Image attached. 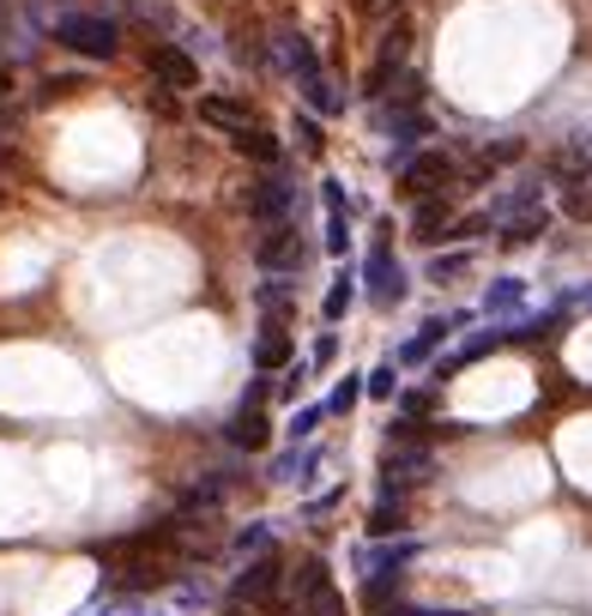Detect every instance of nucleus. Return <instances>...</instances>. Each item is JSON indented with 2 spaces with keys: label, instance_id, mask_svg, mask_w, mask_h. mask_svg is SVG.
I'll return each instance as SVG.
<instances>
[{
  "label": "nucleus",
  "instance_id": "nucleus-1",
  "mask_svg": "<svg viewBox=\"0 0 592 616\" xmlns=\"http://www.w3.org/2000/svg\"><path fill=\"white\" fill-rule=\"evenodd\" d=\"M55 36L73 49V55H85V61H109L115 49H121L115 19H103V12H61V19H55Z\"/></svg>",
  "mask_w": 592,
  "mask_h": 616
},
{
  "label": "nucleus",
  "instance_id": "nucleus-2",
  "mask_svg": "<svg viewBox=\"0 0 592 616\" xmlns=\"http://www.w3.org/2000/svg\"><path fill=\"white\" fill-rule=\"evenodd\" d=\"M399 182H405V194H417V200H435V194H447V188L459 182V163L447 158V151H417V158H405V170H399Z\"/></svg>",
  "mask_w": 592,
  "mask_h": 616
},
{
  "label": "nucleus",
  "instance_id": "nucleus-3",
  "mask_svg": "<svg viewBox=\"0 0 592 616\" xmlns=\"http://www.w3.org/2000/svg\"><path fill=\"white\" fill-rule=\"evenodd\" d=\"M363 278H369V302H376V308H399V302H405V290H411L405 266L393 261V248H388V242H376V248H369Z\"/></svg>",
  "mask_w": 592,
  "mask_h": 616
},
{
  "label": "nucleus",
  "instance_id": "nucleus-4",
  "mask_svg": "<svg viewBox=\"0 0 592 616\" xmlns=\"http://www.w3.org/2000/svg\"><path fill=\"white\" fill-rule=\"evenodd\" d=\"M146 73H151V85H163V92H200V61L176 43L146 49Z\"/></svg>",
  "mask_w": 592,
  "mask_h": 616
},
{
  "label": "nucleus",
  "instance_id": "nucleus-5",
  "mask_svg": "<svg viewBox=\"0 0 592 616\" xmlns=\"http://www.w3.org/2000/svg\"><path fill=\"white\" fill-rule=\"evenodd\" d=\"M278 581H285V562H278V550H266V556H254L249 569L236 574V586H230V598H236V605H273Z\"/></svg>",
  "mask_w": 592,
  "mask_h": 616
},
{
  "label": "nucleus",
  "instance_id": "nucleus-6",
  "mask_svg": "<svg viewBox=\"0 0 592 616\" xmlns=\"http://www.w3.org/2000/svg\"><path fill=\"white\" fill-rule=\"evenodd\" d=\"M254 254H261L266 273H303V261H308L303 236H296L290 224H273V230L261 236V248H254Z\"/></svg>",
  "mask_w": 592,
  "mask_h": 616
},
{
  "label": "nucleus",
  "instance_id": "nucleus-7",
  "mask_svg": "<svg viewBox=\"0 0 592 616\" xmlns=\"http://www.w3.org/2000/svg\"><path fill=\"white\" fill-rule=\"evenodd\" d=\"M405 49H411V24H393V31H388V43H381V55H376V67H369V79H363V92H369V97H381V92H388V79L399 73Z\"/></svg>",
  "mask_w": 592,
  "mask_h": 616
},
{
  "label": "nucleus",
  "instance_id": "nucleus-8",
  "mask_svg": "<svg viewBox=\"0 0 592 616\" xmlns=\"http://www.w3.org/2000/svg\"><path fill=\"white\" fill-rule=\"evenodd\" d=\"M278 55H285V67L296 73V85L320 79V55H315V43H308L303 31H278Z\"/></svg>",
  "mask_w": 592,
  "mask_h": 616
},
{
  "label": "nucleus",
  "instance_id": "nucleus-9",
  "mask_svg": "<svg viewBox=\"0 0 592 616\" xmlns=\"http://www.w3.org/2000/svg\"><path fill=\"white\" fill-rule=\"evenodd\" d=\"M459 327H466V315H435V320H423V332L405 344V351H399V363H423V357H430L435 344H447Z\"/></svg>",
  "mask_w": 592,
  "mask_h": 616
},
{
  "label": "nucleus",
  "instance_id": "nucleus-10",
  "mask_svg": "<svg viewBox=\"0 0 592 616\" xmlns=\"http://www.w3.org/2000/svg\"><path fill=\"white\" fill-rule=\"evenodd\" d=\"M381 127H388V139H393L399 151H411L423 134H430V115H423V109H411V103H393V109L381 115Z\"/></svg>",
  "mask_w": 592,
  "mask_h": 616
},
{
  "label": "nucleus",
  "instance_id": "nucleus-11",
  "mask_svg": "<svg viewBox=\"0 0 592 616\" xmlns=\"http://www.w3.org/2000/svg\"><path fill=\"white\" fill-rule=\"evenodd\" d=\"M290 363H296L290 332H285V327H266L261 344H254V369H261V375H278V369H290Z\"/></svg>",
  "mask_w": 592,
  "mask_h": 616
},
{
  "label": "nucleus",
  "instance_id": "nucleus-12",
  "mask_svg": "<svg viewBox=\"0 0 592 616\" xmlns=\"http://www.w3.org/2000/svg\"><path fill=\"white\" fill-rule=\"evenodd\" d=\"M200 121L224 127V134L236 139L242 127H254V109H249V103H236V97H200Z\"/></svg>",
  "mask_w": 592,
  "mask_h": 616
},
{
  "label": "nucleus",
  "instance_id": "nucleus-13",
  "mask_svg": "<svg viewBox=\"0 0 592 616\" xmlns=\"http://www.w3.org/2000/svg\"><path fill=\"white\" fill-rule=\"evenodd\" d=\"M249 212L266 217V230L285 224V217H290V182H278V176H273V182H261V188L249 194Z\"/></svg>",
  "mask_w": 592,
  "mask_h": 616
},
{
  "label": "nucleus",
  "instance_id": "nucleus-14",
  "mask_svg": "<svg viewBox=\"0 0 592 616\" xmlns=\"http://www.w3.org/2000/svg\"><path fill=\"white\" fill-rule=\"evenodd\" d=\"M230 447H242V454H261L266 447V411L261 405H242L236 417H230Z\"/></svg>",
  "mask_w": 592,
  "mask_h": 616
},
{
  "label": "nucleus",
  "instance_id": "nucleus-15",
  "mask_svg": "<svg viewBox=\"0 0 592 616\" xmlns=\"http://www.w3.org/2000/svg\"><path fill=\"white\" fill-rule=\"evenodd\" d=\"M447 230H454V205H447L442 194H435V200H417V212H411V236L435 242V236H447Z\"/></svg>",
  "mask_w": 592,
  "mask_h": 616
},
{
  "label": "nucleus",
  "instance_id": "nucleus-16",
  "mask_svg": "<svg viewBox=\"0 0 592 616\" xmlns=\"http://www.w3.org/2000/svg\"><path fill=\"white\" fill-rule=\"evenodd\" d=\"M230 146H236L242 158H254V163H278V158H285V146H278V139L266 134V127H242V134L230 139Z\"/></svg>",
  "mask_w": 592,
  "mask_h": 616
},
{
  "label": "nucleus",
  "instance_id": "nucleus-17",
  "mask_svg": "<svg viewBox=\"0 0 592 616\" xmlns=\"http://www.w3.org/2000/svg\"><path fill=\"white\" fill-rule=\"evenodd\" d=\"M550 176H557L562 188H586V176H592V158L581 146H569V151H557V158H550Z\"/></svg>",
  "mask_w": 592,
  "mask_h": 616
},
{
  "label": "nucleus",
  "instance_id": "nucleus-18",
  "mask_svg": "<svg viewBox=\"0 0 592 616\" xmlns=\"http://www.w3.org/2000/svg\"><path fill=\"white\" fill-rule=\"evenodd\" d=\"M520 302H526V285H520V278H496V285L484 290V315H514Z\"/></svg>",
  "mask_w": 592,
  "mask_h": 616
},
{
  "label": "nucleus",
  "instance_id": "nucleus-19",
  "mask_svg": "<svg viewBox=\"0 0 592 616\" xmlns=\"http://www.w3.org/2000/svg\"><path fill=\"white\" fill-rule=\"evenodd\" d=\"M545 205H538V212H520V217H508V230H501V242H508V248H526V242H538L545 236Z\"/></svg>",
  "mask_w": 592,
  "mask_h": 616
},
{
  "label": "nucleus",
  "instance_id": "nucleus-20",
  "mask_svg": "<svg viewBox=\"0 0 592 616\" xmlns=\"http://www.w3.org/2000/svg\"><path fill=\"white\" fill-rule=\"evenodd\" d=\"M369 525L376 532H405V496H393V490H381V502H376V513H369Z\"/></svg>",
  "mask_w": 592,
  "mask_h": 616
},
{
  "label": "nucleus",
  "instance_id": "nucleus-21",
  "mask_svg": "<svg viewBox=\"0 0 592 616\" xmlns=\"http://www.w3.org/2000/svg\"><path fill=\"white\" fill-rule=\"evenodd\" d=\"M526 151V139H496V146H484V158H478V176H490L501 170V163H514Z\"/></svg>",
  "mask_w": 592,
  "mask_h": 616
},
{
  "label": "nucleus",
  "instance_id": "nucleus-22",
  "mask_svg": "<svg viewBox=\"0 0 592 616\" xmlns=\"http://www.w3.org/2000/svg\"><path fill=\"white\" fill-rule=\"evenodd\" d=\"M254 297H261V308H266V315H273V327H278V320H285V315H296V297H290L285 285H261V290H254Z\"/></svg>",
  "mask_w": 592,
  "mask_h": 616
},
{
  "label": "nucleus",
  "instance_id": "nucleus-23",
  "mask_svg": "<svg viewBox=\"0 0 592 616\" xmlns=\"http://www.w3.org/2000/svg\"><path fill=\"white\" fill-rule=\"evenodd\" d=\"M320 417H327V405H303V411L290 417V442H315Z\"/></svg>",
  "mask_w": 592,
  "mask_h": 616
},
{
  "label": "nucleus",
  "instance_id": "nucleus-24",
  "mask_svg": "<svg viewBox=\"0 0 592 616\" xmlns=\"http://www.w3.org/2000/svg\"><path fill=\"white\" fill-rule=\"evenodd\" d=\"M363 393H376V400H393V393H399V369H393V363H381V369H369V381H363Z\"/></svg>",
  "mask_w": 592,
  "mask_h": 616
},
{
  "label": "nucleus",
  "instance_id": "nucleus-25",
  "mask_svg": "<svg viewBox=\"0 0 592 616\" xmlns=\"http://www.w3.org/2000/svg\"><path fill=\"white\" fill-rule=\"evenodd\" d=\"M303 97H308V103H315V109H320V115L345 109V97H339V92H327V73H320V79H315V85H303Z\"/></svg>",
  "mask_w": 592,
  "mask_h": 616
},
{
  "label": "nucleus",
  "instance_id": "nucleus-26",
  "mask_svg": "<svg viewBox=\"0 0 592 616\" xmlns=\"http://www.w3.org/2000/svg\"><path fill=\"white\" fill-rule=\"evenodd\" d=\"M357 400H363V381H357V375H345V381H339V387H332V400H327V411H339V417H345V411H351Z\"/></svg>",
  "mask_w": 592,
  "mask_h": 616
},
{
  "label": "nucleus",
  "instance_id": "nucleus-27",
  "mask_svg": "<svg viewBox=\"0 0 592 616\" xmlns=\"http://www.w3.org/2000/svg\"><path fill=\"white\" fill-rule=\"evenodd\" d=\"M345 308H351V278H339V285L327 290V302H320V315H327V320H345Z\"/></svg>",
  "mask_w": 592,
  "mask_h": 616
},
{
  "label": "nucleus",
  "instance_id": "nucleus-28",
  "mask_svg": "<svg viewBox=\"0 0 592 616\" xmlns=\"http://www.w3.org/2000/svg\"><path fill=\"white\" fill-rule=\"evenodd\" d=\"M562 212H569L574 224H592V188H569V200H562Z\"/></svg>",
  "mask_w": 592,
  "mask_h": 616
},
{
  "label": "nucleus",
  "instance_id": "nucleus-29",
  "mask_svg": "<svg viewBox=\"0 0 592 616\" xmlns=\"http://www.w3.org/2000/svg\"><path fill=\"white\" fill-rule=\"evenodd\" d=\"M496 344H501V332H478V339H466V344H459V363H472V357H490Z\"/></svg>",
  "mask_w": 592,
  "mask_h": 616
},
{
  "label": "nucleus",
  "instance_id": "nucleus-30",
  "mask_svg": "<svg viewBox=\"0 0 592 616\" xmlns=\"http://www.w3.org/2000/svg\"><path fill=\"white\" fill-rule=\"evenodd\" d=\"M466 261H472V254H435V261H430V278H435V285H442V278H454Z\"/></svg>",
  "mask_w": 592,
  "mask_h": 616
},
{
  "label": "nucleus",
  "instance_id": "nucleus-31",
  "mask_svg": "<svg viewBox=\"0 0 592 616\" xmlns=\"http://www.w3.org/2000/svg\"><path fill=\"white\" fill-rule=\"evenodd\" d=\"M296 134H303V151H320V127H315V115H303V121H296Z\"/></svg>",
  "mask_w": 592,
  "mask_h": 616
},
{
  "label": "nucleus",
  "instance_id": "nucleus-32",
  "mask_svg": "<svg viewBox=\"0 0 592 616\" xmlns=\"http://www.w3.org/2000/svg\"><path fill=\"white\" fill-rule=\"evenodd\" d=\"M332 351H339V339H332V332H320V344H315V369H327V363H332Z\"/></svg>",
  "mask_w": 592,
  "mask_h": 616
},
{
  "label": "nucleus",
  "instance_id": "nucleus-33",
  "mask_svg": "<svg viewBox=\"0 0 592 616\" xmlns=\"http://www.w3.org/2000/svg\"><path fill=\"white\" fill-rule=\"evenodd\" d=\"M7 85H12V73H7V67H0V97H7Z\"/></svg>",
  "mask_w": 592,
  "mask_h": 616
},
{
  "label": "nucleus",
  "instance_id": "nucleus-34",
  "mask_svg": "<svg viewBox=\"0 0 592 616\" xmlns=\"http://www.w3.org/2000/svg\"><path fill=\"white\" fill-rule=\"evenodd\" d=\"M97 616H127V610H97Z\"/></svg>",
  "mask_w": 592,
  "mask_h": 616
},
{
  "label": "nucleus",
  "instance_id": "nucleus-35",
  "mask_svg": "<svg viewBox=\"0 0 592 616\" xmlns=\"http://www.w3.org/2000/svg\"><path fill=\"white\" fill-rule=\"evenodd\" d=\"M224 616H249V610H224Z\"/></svg>",
  "mask_w": 592,
  "mask_h": 616
}]
</instances>
